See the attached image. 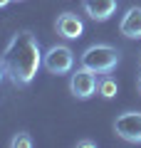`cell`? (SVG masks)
I'll list each match as a JSON object with an SVG mask.
<instances>
[{
    "label": "cell",
    "instance_id": "cell-13",
    "mask_svg": "<svg viewBox=\"0 0 141 148\" xmlns=\"http://www.w3.org/2000/svg\"><path fill=\"white\" fill-rule=\"evenodd\" d=\"M8 3H10V0H0V8H5V5H8Z\"/></svg>",
    "mask_w": 141,
    "mask_h": 148
},
{
    "label": "cell",
    "instance_id": "cell-14",
    "mask_svg": "<svg viewBox=\"0 0 141 148\" xmlns=\"http://www.w3.org/2000/svg\"><path fill=\"white\" fill-rule=\"evenodd\" d=\"M17 3H20V0H17Z\"/></svg>",
    "mask_w": 141,
    "mask_h": 148
},
{
    "label": "cell",
    "instance_id": "cell-7",
    "mask_svg": "<svg viewBox=\"0 0 141 148\" xmlns=\"http://www.w3.org/2000/svg\"><path fill=\"white\" fill-rule=\"evenodd\" d=\"M57 32L64 37V40H77V37H82L84 25H82V20H79L77 15L64 12V15L57 17Z\"/></svg>",
    "mask_w": 141,
    "mask_h": 148
},
{
    "label": "cell",
    "instance_id": "cell-4",
    "mask_svg": "<svg viewBox=\"0 0 141 148\" xmlns=\"http://www.w3.org/2000/svg\"><path fill=\"white\" fill-rule=\"evenodd\" d=\"M114 131L119 138L129 143H141V114L139 111H126L121 116H116Z\"/></svg>",
    "mask_w": 141,
    "mask_h": 148
},
{
    "label": "cell",
    "instance_id": "cell-2",
    "mask_svg": "<svg viewBox=\"0 0 141 148\" xmlns=\"http://www.w3.org/2000/svg\"><path fill=\"white\" fill-rule=\"evenodd\" d=\"M119 64V52L111 45H92L82 54V67L94 74H106Z\"/></svg>",
    "mask_w": 141,
    "mask_h": 148
},
{
    "label": "cell",
    "instance_id": "cell-5",
    "mask_svg": "<svg viewBox=\"0 0 141 148\" xmlns=\"http://www.w3.org/2000/svg\"><path fill=\"white\" fill-rule=\"evenodd\" d=\"M69 89H72V94L77 99H89L97 91V77H94V72H89L84 67L77 69L72 74V79H69Z\"/></svg>",
    "mask_w": 141,
    "mask_h": 148
},
{
    "label": "cell",
    "instance_id": "cell-10",
    "mask_svg": "<svg viewBox=\"0 0 141 148\" xmlns=\"http://www.w3.org/2000/svg\"><path fill=\"white\" fill-rule=\"evenodd\" d=\"M32 143H35V141L30 138V133L22 131V133H17V136L10 141V146H12V148H32Z\"/></svg>",
    "mask_w": 141,
    "mask_h": 148
},
{
    "label": "cell",
    "instance_id": "cell-8",
    "mask_svg": "<svg viewBox=\"0 0 141 148\" xmlns=\"http://www.w3.org/2000/svg\"><path fill=\"white\" fill-rule=\"evenodd\" d=\"M121 35L129 40H141V8H129L119 25Z\"/></svg>",
    "mask_w": 141,
    "mask_h": 148
},
{
    "label": "cell",
    "instance_id": "cell-6",
    "mask_svg": "<svg viewBox=\"0 0 141 148\" xmlns=\"http://www.w3.org/2000/svg\"><path fill=\"white\" fill-rule=\"evenodd\" d=\"M84 10L92 20L104 22L116 12V0H84Z\"/></svg>",
    "mask_w": 141,
    "mask_h": 148
},
{
    "label": "cell",
    "instance_id": "cell-11",
    "mask_svg": "<svg viewBox=\"0 0 141 148\" xmlns=\"http://www.w3.org/2000/svg\"><path fill=\"white\" fill-rule=\"evenodd\" d=\"M77 146H79V148H94L97 143H94V141H89V138H82V141H77Z\"/></svg>",
    "mask_w": 141,
    "mask_h": 148
},
{
    "label": "cell",
    "instance_id": "cell-12",
    "mask_svg": "<svg viewBox=\"0 0 141 148\" xmlns=\"http://www.w3.org/2000/svg\"><path fill=\"white\" fill-rule=\"evenodd\" d=\"M5 62H3V57H0V82H3V77H5Z\"/></svg>",
    "mask_w": 141,
    "mask_h": 148
},
{
    "label": "cell",
    "instance_id": "cell-1",
    "mask_svg": "<svg viewBox=\"0 0 141 148\" xmlns=\"http://www.w3.org/2000/svg\"><path fill=\"white\" fill-rule=\"evenodd\" d=\"M3 62L15 84H30L35 79L37 69L42 67V52L32 32L20 30L10 37V42L3 49Z\"/></svg>",
    "mask_w": 141,
    "mask_h": 148
},
{
    "label": "cell",
    "instance_id": "cell-3",
    "mask_svg": "<svg viewBox=\"0 0 141 148\" xmlns=\"http://www.w3.org/2000/svg\"><path fill=\"white\" fill-rule=\"evenodd\" d=\"M42 64L50 74H67L74 67V54L64 45H55L47 49V54H42Z\"/></svg>",
    "mask_w": 141,
    "mask_h": 148
},
{
    "label": "cell",
    "instance_id": "cell-9",
    "mask_svg": "<svg viewBox=\"0 0 141 148\" xmlns=\"http://www.w3.org/2000/svg\"><path fill=\"white\" fill-rule=\"evenodd\" d=\"M99 94L104 96V99H114V96H116V82L114 79L99 82Z\"/></svg>",
    "mask_w": 141,
    "mask_h": 148
}]
</instances>
